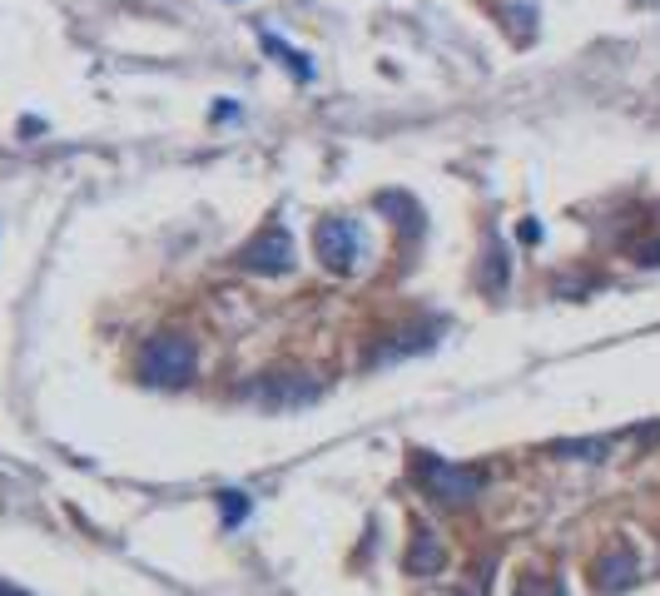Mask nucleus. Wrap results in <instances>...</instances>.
Returning <instances> with one entry per match:
<instances>
[{"instance_id":"4","label":"nucleus","mask_w":660,"mask_h":596,"mask_svg":"<svg viewBox=\"0 0 660 596\" xmlns=\"http://www.w3.org/2000/svg\"><path fill=\"white\" fill-rule=\"evenodd\" d=\"M293 259H298V249H293V234H288L283 224H268L264 234L239 254V264H244L249 274H288Z\"/></svg>"},{"instance_id":"10","label":"nucleus","mask_w":660,"mask_h":596,"mask_svg":"<svg viewBox=\"0 0 660 596\" xmlns=\"http://www.w3.org/2000/svg\"><path fill=\"white\" fill-rule=\"evenodd\" d=\"M214 120H239V105H234V100H219V105H214Z\"/></svg>"},{"instance_id":"6","label":"nucleus","mask_w":660,"mask_h":596,"mask_svg":"<svg viewBox=\"0 0 660 596\" xmlns=\"http://www.w3.org/2000/svg\"><path fill=\"white\" fill-rule=\"evenodd\" d=\"M507 279H512L507 249H497V239H492V244H487V279H482V289H487V294H502V289H507Z\"/></svg>"},{"instance_id":"5","label":"nucleus","mask_w":660,"mask_h":596,"mask_svg":"<svg viewBox=\"0 0 660 596\" xmlns=\"http://www.w3.org/2000/svg\"><path fill=\"white\" fill-rule=\"evenodd\" d=\"M318 388L303 378V373H268L264 383L249 388V398L264 408V413H288V408H303Z\"/></svg>"},{"instance_id":"2","label":"nucleus","mask_w":660,"mask_h":596,"mask_svg":"<svg viewBox=\"0 0 660 596\" xmlns=\"http://www.w3.org/2000/svg\"><path fill=\"white\" fill-rule=\"evenodd\" d=\"M412 472H417V482L427 487V497H437V502H447V507L472 502V497L482 492V472L452 467V462H442L437 452H412Z\"/></svg>"},{"instance_id":"7","label":"nucleus","mask_w":660,"mask_h":596,"mask_svg":"<svg viewBox=\"0 0 660 596\" xmlns=\"http://www.w3.org/2000/svg\"><path fill=\"white\" fill-rule=\"evenodd\" d=\"M264 45L273 55H283V65H288V75H298V80H313V65H308V55L303 50H293V45H283L273 30H264Z\"/></svg>"},{"instance_id":"1","label":"nucleus","mask_w":660,"mask_h":596,"mask_svg":"<svg viewBox=\"0 0 660 596\" xmlns=\"http://www.w3.org/2000/svg\"><path fill=\"white\" fill-rule=\"evenodd\" d=\"M139 378L149 388H184L194 378V343L184 333H159L139 353Z\"/></svg>"},{"instance_id":"9","label":"nucleus","mask_w":660,"mask_h":596,"mask_svg":"<svg viewBox=\"0 0 660 596\" xmlns=\"http://www.w3.org/2000/svg\"><path fill=\"white\" fill-rule=\"evenodd\" d=\"M412 567H427V572H437V567H442V552H437L432 532H417V547H412Z\"/></svg>"},{"instance_id":"8","label":"nucleus","mask_w":660,"mask_h":596,"mask_svg":"<svg viewBox=\"0 0 660 596\" xmlns=\"http://www.w3.org/2000/svg\"><path fill=\"white\" fill-rule=\"evenodd\" d=\"M219 512H224V527H239L249 517V497L244 492H219Z\"/></svg>"},{"instance_id":"11","label":"nucleus","mask_w":660,"mask_h":596,"mask_svg":"<svg viewBox=\"0 0 660 596\" xmlns=\"http://www.w3.org/2000/svg\"><path fill=\"white\" fill-rule=\"evenodd\" d=\"M0 596H25V592H15V587H5V582H0Z\"/></svg>"},{"instance_id":"3","label":"nucleus","mask_w":660,"mask_h":596,"mask_svg":"<svg viewBox=\"0 0 660 596\" xmlns=\"http://www.w3.org/2000/svg\"><path fill=\"white\" fill-rule=\"evenodd\" d=\"M313 254H318L333 274L358 269V259H363V224H358V219H323V224L313 229Z\"/></svg>"}]
</instances>
